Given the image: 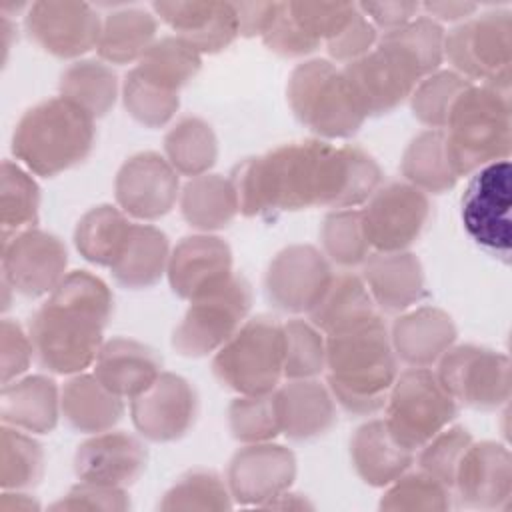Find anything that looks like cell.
<instances>
[{"instance_id": "obj_1", "label": "cell", "mask_w": 512, "mask_h": 512, "mask_svg": "<svg viewBox=\"0 0 512 512\" xmlns=\"http://www.w3.org/2000/svg\"><path fill=\"white\" fill-rule=\"evenodd\" d=\"M380 166L356 146L304 140L246 158L232 174L238 212L260 216L282 210L328 206L354 208L380 186Z\"/></svg>"}, {"instance_id": "obj_2", "label": "cell", "mask_w": 512, "mask_h": 512, "mask_svg": "<svg viewBox=\"0 0 512 512\" xmlns=\"http://www.w3.org/2000/svg\"><path fill=\"white\" fill-rule=\"evenodd\" d=\"M114 298L106 282L86 270L68 272L32 316L28 336L42 368L80 374L94 366Z\"/></svg>"}, {"instance_id": "obj_3", "label": "cell", "mask_w": 512, "mask_h": 512, "mask_svg": "<svg viewBox=\"0 0 512 512\" xmlns=\"http://www.w3.org/2000/svg\"><path fill=\"white\" fill-rule=\"evenodd\" d=\"M328 390L354 416L384 408L398 376L390 332L380 316L326 336Z\"/></svg>"}, {"instance_id": "obj_4", "label": "cell", "mask_w": 512, "mask_h": 512, "mask_svg": "<svg viewBox=\"0 0 512 512\" xmlns=\"http://www.w3.org/2000/svg\"><path fill=\"white\" fill-rule=\"evenodd\" d=\"M94 146V118L64 96L24 112L12 138L14 156L38 176H56L80 164Z\"/></svg>"}, {"instance_id": "obj_5", "label": "cell", "mask_w": 512, "mask_h": 512, "mask_svg": "<svg viewBox=\"0 0 512 512\" xmlns=\"http://www.w3.org/2000/svg\"><path fill=\"white\" fill-rule=\"evenodd\" d=\"M444 136L458 178L486 164L508 160L512 142L510 90L470 84L452 104Z\"/></svg>"}, {"instance_id": "obj_6", "label": "cell", "mask_w": 512, "mask_h": 512, "mask_svg": "<svg viewBox=\"0 0 512 512\" xmlns=\"http://www.w3.org/2000/svg\"><path fill=\"white\" fill-rule=\"evenodd\" d=\"M286 96L294 116L322 138H348L366 120L344 72L328 60L298 64Z\"/></svg>"}, {"instance_id": "obj_7", "label": "cell", "mask_w": 512, "mask_h": 512, "mask_svg": "<svg viewBox=\"0 0 512 512\" xmlns=\"http://www.w3.org/2000/svg\"><path fill=\"white\" fill-rule=\"evenodd\" d=\"M214 376L238 396L270 394L284 378L282 324L270 316L244 320L234 336L216 350Z\"/></svg>"}, {"instance_id": "obj_8", "label": "cell", "mask_w": 512, "mask_h": 512, "mask_svg": "<svg viewBox=\"0 0 512 512\" xmlns=\"http://www.w3.org/2000/svg\"><path fill=\"white\" fill-rule=\"evenodd\" d=\"M384 410V422L392 436L416 452L452 422L458 402L436 372L430 368H408L398 372Z\"/></svg>"}, {"instance_id": "obj_9", "label": "cell", "mask_w": 512, "mask_h": 512, "mask_svg": "<svg viewBox=\"0 0 512 512\" xmlns=\"http://www.w3.org/2000/svg\"><path fill=\"white\" fill-rule=\"evenodd\" d=\"M444 58L472 84L510 90L512 14L496 8L464 20L446 34Z\"/></svg>"}, {"instance_id": "obj_10", "label": "cell", "mask_w": 512, "mask_h": 512, "mask_svg": "<svg viewBox=\"0 0 512 512\" xmlns=\"http://www.w3.org/2000/svg\"><path fill=\"white\" fill-rule=\"evenodd\" d=\"M250 302V284L234 272L216 288L190 300L184 318L172 334L174 350L188 358L220 350L244 324Z\"/></svg>"}, {"instance_id": "obj_11", "label": "cell", "mask_w": 512, "mask_h": 512, "mask_svg": "<svg viewBox=\"0 0 512 512\" xmlns=\"http://www.w3.org/2000/svg\"><path fill=\"white\" fill-rule=\"evenodd\" d=\"M510 162L498 160L472 172L460 214L466 234L492 256L508 262L512 244Z\"/></svg>"}, {"instance_id": "obj_12", "label": "cell", "mask_w": 512, "mask_h": 512, "mask_svg": "<svg viewBox=\"0 0 512 512\" xmlns=\"http://www.w3.org/2000/svg\"><path fill=\"white\" fill-rule=\"evenodd\" d=\"M436 374L458 404L476 410H496L510 398V360L490 348L452 346L438 360Z\"/></svg>"}, {"instance_id": "obj_13", "label": "cell", "mask_w": 512, "mask_h": 512, "mask_svg": "<svg viewBox=\"0 0 512 512\" xmlns=\"http://www.w3.org/2000/svg\"><path fill=\"white\" fill-rule=\"evenodd\" d=\"M362 212V226L370 248L400 252L414 244L430 220L426 192L408 182L378 186Z\"/></svg>"}, {"instance_id": "obj_14", "label": "cell", "mask_w": 512, "mask_h": 512, "mask_svg": "<svg viewBox=\"0 0 512 512\" xmlns=\"http://www.w3.org/2000/svg\"><path fill=\"white\" fill-rule=\"evenodd\" d=\"M342 72L366 116L394 110L422 80L402 54L380 42L362 58L346 64Z\"/></svg>"}, {"instance_id": "obj_15", "label": "cell", "mask_w": 512, "mask_h": 512, "mask_svg": "<svg viewBox=\"0 0 512 512\" xmlns=\"http://www.w3.org/2000/svg\"><path fill=\"white\" fill-rule=\"evenodd\" d=\"M332 276L334 272L324 252L308 244H294L274 256L264 286L268 300L276 308L308 314L322 298Z\"/></svg>"}, {"instance_id": "obj_16", "label": "cell", "mask_w": 512, "mask_h": 512, "mask_svg": "<svg viewBox=\"0 0 512 512\" xmlns=\"http://www.w3.org/2000/svg\"><path fill=\"white\" fill-rule=\"evenodd\" d=\"M30 38L58 58H78L98 46L102 20L86 2H34L26 14Z\"/></svg>"}, {"instance_id": "obj_17", "label": "cell", "mask_w": 512, "mask_h": 512, "mask_svg": "<svg viewBox=\"0 0 512 512\" xmlns=\"http://www.w3.org/2000/svg\"><path fill=\"white\" fill-rule=\"evenodd\" d=\"M116 202L126 216L156 220L168 214L180 198V174L158 152H138L118 170Z\"/></svg>"}, {"instance_id": "obj_18", "label": "cell", "mask_w": 512, "mask_h": 512, "mask_svg": "<svg viewBox=\"0 0 512 512\" xmlns=\"http://www.w3.org/2000/svg\"><path fill=\"white\" fill-rule=\"evenodd\" d=\"M66 264V246L54 234L30 228L4 240V282L24 296L50 294L68 274Z\"/></svg>"}, {"instance_id": "obj_19", "label": "cell", "mask_w": 512, "mask_h": 512, "mask_svg": "<svg viewBox=\"0 0 512 512\" xmlns=\"http://www.w3.org/2000/svg\"><path fill=\"white\" fill-rule=\"evenodd\" d=\"M198 398L192 384L172 372H162L142 394L130 400L136 430L152 442L182 438L194 424Z\"/></svg>"}, {"instance_id": "obj_20", "label": "cell", "mask_w": 512, "mask_h": 512, "mask_svg": "<svg viewBox=\"0 0 512 512\" xmlns=\"http://www.w3.org/2000/svg\"><path fill=\"white\" fill-rule=\"evenodd\" d=\"M294 476L296 458L292 450L272 442H256L246 444L232 456L226 484L236 502L264 506L286 492Z\"/></svg>"}, {"instance_id": "obj_21", "label": "cell", "mask_w": 512, "mask_h": 512, "mask_svg": "<svg viewBox=\"0 0 512 512\" xmlns=\"http://www.w3.org/2000/svg\"><path fill=\"white\" fill-rule=\"evenodd\" d=\"M452 490L464 506L480 510L506 508L512 494V460L504 444L472 442L454 476Z\"/></svg>"}, {"instance_id": "obj_22", "label": "cell", "mask_w": 512, "mask_h": 512, "mask_svg": "<svg viewBox=\"0 0 512 512\" xmlns=\"http://www.w3.org/2000/svg\"><path fill=\"white\" fill-rule=\"evenodd\" d=\"M232 274L230 246L218 236H186L170 250L166 276L174 294L184 300H194Z\"/></svg>"}, {"instance_id": "obj_23", "label": "cell", "mask_w": 512, "mask_h": 512, "mask_svg": "<svg viewBox=\"0 0 512 512\" xmlns=\"http://www.w3.org/2000/svg\"><path fill=\"white\" fill-rule=\"evenodd\" d=\"M148 462L144 444L120 430L92 434L74 454L76 476L84 482L124 488L140 478Z\"/></svg>"}, {"instance_id": "obj_24", "label": "cell", "mask_w": 512, "mask_h": 512, "mask_svg": "<svg viewBox=\"0 0 512 512\" xmlns=\"http://www.w3.org/2000/svg\"><path fill=\"white\" fill-rule=\"evenodd\" d=\"M152 8L174 30V36L192 46L200 56L224 50L240 34L232 2H154Z\"/></svg>"}, {"instance_id": "obj_25", "label": "cell", "mask_w": 512, "mask_h": 512, "mask_svg": "<svg viewBox=\"0 0 512 512\" xmlns=\"http://www.w3.org/2000/svg\"><path fill=\"white\" fill-rule=\"evenodd\" d=\"M456 340L452 318L436 306H420L402 312L392 324L390 342L398 360L410 368H430Z\"/></svg>"}, {"instance_id": "obj_26", "label": "cell", "mask_w": 512, "mask_h": 512, "mask_svg": "<svg viewBox=\"0 0 512 512\" xmlns=\"http://www.w3.org/2000/svg\"><path fill=\"white\" fill-rule=\"evenodd\" d=\"M362 280L374 304L390 314L410 310L426 294L422 264L406 250L370 254L362 264Z\"/></svg>"}, {"instance_id": "obj_27", "label": "cell", "mask_w": 512, "mask_h": 512, "mask_svg": "<svg viewBox=\"0 0 512 512\" xmlns=\"http://www.w3.org/2000/svg\"><path fill=\"white\" fill-rule=\"evenodd\" d=\"M280 434L290 440H312L336 424V400L328 386L314 378L290 380L274 390Z\"/></svg>"}, {"instance_id": "obj_28", "label": "cell", "mask_w": 512, "mask_h": 512, "mask_svg": "<svg viewBox=\"0 0 512 512\" xmlns=\"http://www.w3.org/2000/svg\"><path fill=\"white\" fill-rule=\"evenodd\" d=\"M92 374L116 396L132 400L162 374V360L138 340L112 338L102 344Z\"/></svg>"}, {"instance_id": "obj_29", "label": "cell", "mask_w": 512, "mask_h": 512, "mask_svg": "<svg viewBox=\"0 0 512 512\" xmlns=\"http://www.w3.org/2000/svg\"><path fill=\"white\" fill-rule=\"evenodd\" d=\"M356 474L370 486H388L414 462V452L402 446L388 430L384 418L362 424L350 440Z\"/></svg>"}, {"instance_id": "obj_30", "label": "cell", "mask_w": 512, "mask_h": 512, "mask_svg": "<svg viewBox=\"0 0 512 512\" xmlns=\"http://www.w3.org/2000/svg\"><path fill=\"white\" fill-rule=\"evenodd\" d=\"M66 422L84 434L112 430L124 414V398L108 390L94 374H76L60 390Z\"/></svg>"}, {"instance_id": "obj_31", "label": "cell", "mask_w": 512, "mask_h": 512, "mask_svg": "<svg viewBox=\"0 0 512 512\" xmlns=\"http://www.w3.org/2000/svg\"><path fill=\"white\" fill-rule=\"evenodd\" d=\"M60 390L48 376H28L4 384L2 420L24 432H50L60 416Z\"/></svg>"}, {"instance_id": "obj_32", "label": "cell", "mask_w": 512, "mask_h": 512, "mask_svg": "<svg viewBox=\"0 0 512 512\" xmlns=\"http://www.w3.org/2000/svg\"><path fill=\"white\" fill-rule=\"evenodd\" d=\"M170 244L162 230L152 224L132 222L128 238L110 266L114 280L132 290L156 284L168 268Z\"/></svg>"}, {"instance_id": "obj_33", "label": "cell", "mask_w": 512, "mask_h": 512, "mask_svg": "<svg viewBox=\"0 0 512 512\" xmlns=\"http://www.w3.org/2000/svg\"><path fill=\"white\" fill-rule=\"evenodd\" d=\"M310 322L324 334H336L378 316L364 280L352 272L334 274L318 304L308 312Z\"/></svg>"}, {"instance_id": "obj_34", "label": "cell", "mask_w": 512, "mask_h": 512, "mask_svg": "<svg viewBox=\"0 0 512 512\" xmlns=\"http://www.w3.org/2000/svg\"><path fill=\"white\" fill-rule=\"evenodd\" d=\"M178 202L184 220L206 234L226 228L238 214L232 182L220 174L206 172L190 178L182 186Z\"/></svg>"}, {"instance_id": "obj_35", "label": "cell", "mask_w": 512, "mask_h": 512, "mask_svg": "<svg viewBox=\"0 0 512 512\" xmlns=\"http://www.w3.org/2000/svg\"><path fill=\"white\" fill-rule=\"evenodd\" d=\"M156 18L144 8H122L102 20L98 54L106 64L138 62L156 42Z\"/></svg>"}, {"instance_id": "obj_36", "label": "cell", "mask_w": 512, "mask_h": 512, "mask_svg": "<svg viewBox=\"0 0 512 512\" xmlns=\"http://www.w3.org/2000/svg\"><path fill=\"white\" fill-rule=\"evenodd\" d=\"M400 170L406 182L422 192L442 194L450 190L458 176L446 152L444 130L420 132L404 150Z\"/></svg>"}, {"instance_id": "obj_37", "label": "cell", "mask_w": 512, "mask_h": 512, "mask_svg": "<svg viewBox=\"0 0 512 512\" xmlns=\"http://www.w3.org/2000/svg\"><path fill=\"white\" fill-rule=\"evenodd\" d=\"M130 226L132 222L120 208L100 204L78 220L74 244L86 260L110 268L128 238Z\"/></svg>"}, {"instance_id": "obj_38", "label": "cell", "mask_w": 512, "mask_h": 512, "mask_svg": "<svg viewBox=\"0 0 512 512\" xmlns=\"http://www.w3.org/2000/svg\"><path fill=\"white\" fill-rule=\"evenodd\" d=\"M218 156L214 130L202 118L186 116L178 120L164 138V158L180 176L206 174Z\"/></svg>"}, {"instance_id": "obj_39", "label": "cell", "mask_w": 512, "mask_h": 512, "mask_svg": "<svg viewBox=\"0 0 512 512\" xmlns=\"http://www.w3.org/2000/svg\"><path fill=\"white\" fill-rule=\"evenodd\" d=\"M60 96L94 120L108 114L118 96V78L104 60H78L60 76Z\"/></svg>"}, {"instance_id": "obj_40", "label": "cell", "mask_w": 512, "mask_h": 512, "mask_svg": "<svg viewBox=\"0 0 512 512\" xmlns=\"http://www.w3.org/2000/svg\"><path fill=\"white\" fill-rule=\"evenodd\" d=\"M202 56L178 36L156 40L132 68L146 82L178 92L200 70Z\"/></svg>"}, {"instance_id": "obj_41", "label": "cell", "mask_w": 512, "mask_h": 512, "mask_svg": "<svg viewBox=\"0 0 512 512\" xmlns=\"http://www.w3.org/2000/svg\"><path fill=\"white\" fill-rule=\"evenodd\" d=\"M444 38L446 34L436 20L416 16L404 26L384 32L378 42L402 54L420 78H426L438 72L444 60Z\"/></svg>"}, {"instance_id": "obj_42", "label": "cell", "mask_w": 512, "mask_h": 512, "mask_svg": "<svg viewBox=\"0 0 512 512\" xmlns=\"http://www.w3.org/2000/svg\"><path fill=\"white\" fill-rule=\"evenodd\" d=\"M324 256L344 268L364 264L372 254L362 226V212L354 208H340L326 214L320 230Z\"/></svg>"}, {"instance_id": "obj_43", "label": "cell", "mask_w": 512, "mask_h": 512, "mask_svg": "<svg viewBox=\"0 0 512 512\" xmlns=\"http://www.w3.org/2000/svg\"><path fill=\"white\" fill-rule=\"evenodd\" d=\"M40 194L34 178L18 164H2V234L4 240L30 230L38 220Z\"/></svg>"}, {"instance_id": "obj_44", "label": "cell", "mask_w": 512, "mask_h": 512, "mask_svg": "<svg viewBox=\"0 0 512 512\" xmlns=\"http://www.w3.org/2000/svg\"><path fill=\"white\" fill-rule=\"evenodd\" d=\"M284 334V378H316L326 368V336L308 320H288Z\"/></svg>"}, {"instance_id": "obj_45", "label": "cell", "mask_w": 512, "mask_h": 512, "mask_svg": "<svg viewBox=\"0 0 512 512\" xmlns=\"http://www.w3.org/2000/svg\"><path fill=\"white\" fill-rule=\"evenodd\" d=\"M470 84L454 70H438L422 78L410 94L414 116L430 130H444L452 104Z\"/></svg>"}, {"instance_id": "obj_46", "label": "cell", "mask_w": 512, "mask_h": 512, "mask_svg": "<svg viewBox=\"0 0 512 512\" xmlns=\"http://www.w3.org/2000/svg\"><path fill=\"white\" fill-rule=\"evenodd\" d=\"M232 494L228 484L212 470H190L164 494L162 510H228Z\"/></svg>"}, {"instance_id": "obj_47", "label": "cell", "mask_w": 512, "mask_h": 512, "mask_svg": "<svg viewBox=\"0 0 512 512\" xmlns=\"http://www.w3.org/2000/svg\"><path fill=\"white\" fill-rule=\"evenodd\" d=\"M2 486L4 488H28L36 484L44 470V452L40 444L24 430L14 426L2 428Z\"/></svg>"}, {"instance_id": "obj_48", "label": "cell", "mask_w": 512, "mask_h": 512, "mask_svg": "<svg viewBox=\"0 0 512 512\" xmlns=\"http://www.w3.org/2000/svg\"><path fill=\"white\" fill-rule=\"evenodd\" d=\"M228 426L242 444L270 442L280 434V420L274 392L238 396L228 408Z\"/></svg>"}, {"instance_id": "obj_49", "label": "cell", "mask_w": 512, "mask_h": 512, "mask_svg": "<svg viewBox=\"0 0 512 512\" xmlns=\"http://www.w3.org/2000/svg\"><path fill=\"white\" fill-rule=\"evenodd\" d=\"M452 490L426 472L402 474L388 484L380 500L382 510H448Z\"/></svg>"}, {"instance_id": "obj_50", "label": "cell", "mask_w": 512, "mask_h": 512, "mask_svg": "<svg viewBox=\"0 0 512 512\" xmlns=\"http://www.w3.org/2000/svg\"><path fill=\"white\" fill-rule=\"evenodd\" d=\"M122 98L128 114L148 128L164 126L178 110V92L164 90L146 82L134 70L126 74Z\"/></svg>"}, {"instance_id": "obj_51", "label": "cell", "mask_w": 512, "mask_h": 512, "mask_svg": "<svg viewBox=\"0 0 512 512\" xmlns=\"http://www.w3.org/2000/svg\"><path fill=\"white\" fill-rule=\"evenodd\" d=\"M472 444V436L462 426H446L430 442L420 448L418 464L420 470L434 476L452 490L458 464Z\"/></svg>"}, {"instance_id": "obj_52", "label": "cell", "mask_w": 512, "mask_h": 512, "mask_svg": "<svg viewBox=\"0 0 512 512\" xmlns=\"http://www.w3.org/2000/svg\"><path fill=\"white\" fill-rule=\"evenodd\" d=\"M294 22L316 42L336 36L356 12L350 2H286Z\"/></svg>"}, {"instance_id": "obj_53", "label": "cell", "mask_w": 512, "mask_h": 512, "mask_svg": "<svg viewBox=\"0 0 512 512\" xmlns=\"http://www.w3.org/2000/svg\"><path fill=\"white\" fill-rule=\"evenodd\" d=\"M378 44V28L358 10L346 22V26L326 42L328 54L342 64H350L368 54Z\"/></svg>"}, {"instance_id": "obj_54", "label": "cell", "mask_w": 512, "mask_h": 512, "mask_svg": "<svg viewBox=\"0 0 512 512\" xmlns=\"http://www.w3.org/2000/svg\"><path fill=\"white\" fill-rule=\"evenodd\" d=\"M264 44L280 54V56H306L310 52H314L320 42H316L314 38H310L290 16L286 2H278L276 14L270 22V26L266 28V32L262 34Z\"/></svg>"}, {"instance_id": "obj_55", "label": "cell", "mask_w": 512, "mask_h": 512, "mask_svg": "<svg viewBox=\"0 0 512 512\" xmlns=\"http://www.w3.org/2000/svg\"><path fill=\"white\" fill-rule=\"evenodd\" d=\"M130 506L124 488L84 482L76 484L62 500H58L54 510H126Z\"/></svg>"}, {"instance_id": "obj_56", "label": "cell", "mask_w": 512, "mask_h": 512, "mask_svg": "<svg viewBox=\"0 0 512 512\" xmlns=\"http://www.w3.org/2000/svg\"><path fill=\"white\" fill-rule=\"evenodd\" d=\"M32 356L34 350L28 332L18 322L6 318L2 322V384L24 374Z\"/></svg>"}, {"instance_id": "obj_57", "label": "cell", "mask_w": 512, "mask_h": 512, "mask_svg": "<svg viewBox=\"0 0 512 512\" xmlns=\"http://www.w3.org/2000/svg\"><path fill=\"white\" fill-rule=\"evenodd\" d=\"M358 10L376 26L384 28V32L394 30L416 18L420 12L418 2H362Z\"/></svg>"}, {"instance_id": "obj_58", "label": "cell", "mask_w": 512, "mask_h": 512, "mask_svg": "<svg viewBox=\"0 0 512 512\" xmlns=\"http://www.w3.org/2000/svg\"><path fill=\"white\" fill-rule=\"evenodd\" d=\"M238 16V30L242 36H262L270 26L278 2H240L234 4Z\"/></svg>"}, {"instance_id": "obj_59", "label": "cell", "mask_w": 512, "mask_h": 512, "mask_svg": "<svg viewBox=\"0 0 512 512\" xmlns=\"http://www.w3.org/2000/svg\"><path fill=\"white\" fill-rule=\"evenodd\" d=\"M420 10H424L428 18L432 20H448V22H458V20H468L476 10V2H424L420 4Z\"/></svg>"}]
</instances>
